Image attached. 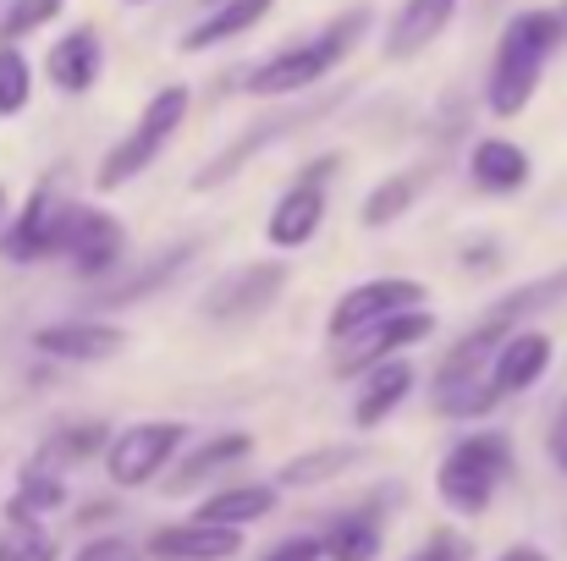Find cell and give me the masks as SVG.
<instances>
[{"label":"cell","mask_w":567,"mask_h":561,"mask_svg":"<svg viewBox=\"0 0 567 561\" xmlns=\"http://www.w3.org/2000/svg\"><path fill=\"white\" fill-rule=\"evenodd\" d=\"M11 209H17V204H11V187L0 183V242H6V226H11Z\"/></svg>","instance_id":"obj_36"},{"label":"cell","mask_w":567,"mask_h":561,"mask_svg":"<svg viewBox=\"0 0 567 561\" xmlns=\"http://www.w3.org/2000/svg\"><path fill=\"white\" fill-rule=\"evenodd\" d=\"M557 11H563V22H567V0H563V6H557Z\"/></svg>","instance_id":"obj_38"},{"label":"cell","mask_w":567,"mask_h":561,"mask_svg":"<svg viewBox=\"0 0 567 561\" xmlns=\"http://www.w3.org/2000/svg\"><path fill=\"white\" fill-rule=\"evenodd\" d=\"M463 557H468V546H463L452 529L430 534V540H424V551H419V561H463Z\"/></svg>","instance_id":"obj_33"},{"label":"cell","mask_w":567,"mask_h":561,"mask_svg":"<svg viewBox=\"0 0 567 561\" xmlns=\"http://www.w3.org/2000/svg\"><path fill=\"white\" fill-rule=\"evenodd\" d=\"M193 253H198V242H177V248H166V253H155V264H144L133 281H122V287H111L105 298H100V309H127V303H144V298H155L166 281H177L183 270L193 264Z\"/></svg>","instance_id":"obj_25"},{"label":"cell","mask_w":567,"mask_h":561,"mask_svg":"<svg viewBox=\"0 0 567 561\" xmlns=\"http://www.w3.org/2000/svg\"><path fill=\"white\" fill-rule=\"evenodd\" d=\"M430 183V172H385L375 187H370V198H364V209H359V226L364 231H380V226H396L413 204H419V193Z\"/></svg>","instance_id":"obj_22"},{"label":"cell","mask_w":567,"mask_h":561,"mask_svg":"<svg viewBox=\"0 0 567 561\" xmlns=\"http://www.w3.org/2000/svg\"><path fill=\"white\" fill-rule=\"evenodd\" d=\"M183 440H188V424H177V418H144V424L116 429L100 457H105V474H111L116 490H144V485H155L166 474V463L183 451Z\"/></svg>","instance_id":"obj_5"},{"label":"cell","mask_w":567,"mask_h":561,"mask_svg":"<svg viewBox=\"0 0 567 561\" xmlns=\"http://www.w3.org/2000/svg\"><path fill=\"white\" fill-rule=\"evenodd\" d=\"M359 446H315V451H298L292 463H281V474H276V485L281 490H320V485H331V479H342L348 468H359Z\"/></svg>","instance_id":"obj_24"},{"label":"cell","mask_w":567,"mask_h":561,"mask_svg":"<svg viewBox=\"0 0 567 561\" xmlns=\"http://www.w3.org/2000/svg\"><path fill=\"white\" fill-rule=\"evenodd\" d=\"M127 6H150V0H127Z\"/></svg>","instance_id":"obj_39"},{"label":"cell","mask_w":567,"mask_h":561,"mask_svg":"<svg viewBox=\"0 0 567 561\" xmlns=\"http://www.w3.org/2000/svg\"><path fill=\"white\" fill-rule=\"evenodd\" d=\"M331 172H337V155L315 160L298 183L276 198V209H270V220H265L270 248H287V253H292V248H309V242H315V231L326 226V183H331Z\"/></svg>","instance_id":"obj_10"},{"label":"cell","mask_w":567,"mask_h":561,"mask_svg":"<svg viewBox=\"0 0 567 561\" xmlns=\"http://www.w3.org/2000/svg\"><path fill=\"white\" fill-rule=\"evenodd\" d=\"M419 303H430V287L413 281V276H375V281H359V287H348V292L331 303V314H326V336H331V342H353L359 331L380 325L385 314H396V309H419Z\"/></svg>","instance_id":"obj_8"},{"label":"cell","mask_w":567,"mask_h":561,"mask_svg":"<svg viewBox=\"0 0 567 561\" xmlns=\"http://www.w3.org/2000/svg\"><path fill=\"white\" fill-rule=\"evenodd\" d=\"M270 11H276V0H215L188 33H183V55H204V50H215V44H231V39L254 33Z\"/></svg>","instance_id":"obj_18"},{"label":"cell","mask_w":567,"mask_h":561,"mask_svg":"<svg viewBox=\"0 0 567 561\" xmlns=\"http://www.w3.org/2000/svg\"><path fill=\"white\" fill-rule=\"evenodd\" d=\"M100 72H105V44H100V33L89 22L66 28L44 55V77H50L55 94H89L100 83Z\"/></svg>","instance_id":"obj_15"},{"label":"cell","mask_w":567,"mask_h":561,"mask_svg":"<svg viewBox=\"0 0 567 561\" xmlns=\"http://www.w3.org/2000/svg\"><path fill=\"white\" fill-rule=\"evenodd\" d=\"M61 6H66V0H11V6L0 11V44H17V39L50 28V22L61 17Z\"/></svg>","instance_id":"obj_30"},{"label":"cell","mask_w":567,"mask_h":561,"mask_svg":"<svg viewBox=\"0 0 567 561\" xmlns=\"http://www.w3.org/2000/svg\"><path fill=\"white\" fill-rule=\"evenodd\" d=\"M105 440H111V429H105V424H94V418H83V424L55 429V435L39 446V457H33V463H44V468L66 474V468H78V463L100 457V451H105Z\"/></svg>","instance_id":"obj_27"},{"label":"cell","mask_w":567,"mask_h":561,"mask_svg":"<svg viewBox=\"0 0 567 561\" xmlns=\"http://www.w3.org/2000/svg\"><path fill=\"white\" fill-rule=\"evenodd\" d=\"M28 347L55 364H105L127 347V331L111 320H50L28 336Z\"/></svg>","instance_id":"obj_13"},{"label":"cell","mask_w":567,"mask_h":561,"mask_svg":"<svg viewBox=\"0 0 567 561\" xmlns=\"http://www.w3.org/2000/svg\"><path fill=\"white\" fill-rule=\"evenodd\" d=\"M61 193L55 183H39L17 209H11V226H6V242H0V259L6 264H44L55 259V231H61Z\"/></svg>","instance_id":"obj_11"},{"label":"cell","mask_w":567,"mask_h":561,"mask_svg":"<svg viewBox=\"0 0 567 561\" xmlns=\"http://www.w3.org/2000/svg\"><path fill=\"white\" fill-rule=\"evenodd\" d=\"M452 17H457V0H402L396 17H391V28H385V39H380L385 61H413V55H424V50L452 28Z\"/></svg>","instance_id":"obj_16"},{"label":"cell","mask_w":567,"mask_h":561,"mask_svg":"<svg viewBox=\"0 0 567 561\" xmlns=\"http://www.w3.org/2000/svg\"><path fill=\"white\" fill-rule=\"evenodd\" d=\"M270 512H276V485H231V490L204 496L193 518L226 523V529H248V523H259V518H270Z\"/></svg>","instance_id":"obj_23"},{"label":"cell","mask_w":567,"mask_h":561,"mask_svg":"<svg viewBox=\"0 0 567 561\" xmlns=\"http://www.w3.org/2000/svg\"><path fill=\"white\" fill-rule=\"evenodd\" d=\"M33 100V61L17 44H0V122L22 116Z\"/></svg>","instance_id":"obj_29"},{"label":"cell","mask_w":567,"mask_h":561,"mask_svg":"<svg viewBox=\"0 0 567 561\" xmlns=\"http://www.w3.org/2000/svg\"><path fill=\"white\" fill-rule=\"evenodd\" d=\"M567 44V22L557 6H524L507 17L502 39H496V61H491V77H485V105L491 116L513 122L535 105L540 94V77L551 66V55Z\"/></svg>","instance_id":"obj_1"},{"label":"cell","mask_w":567,"mask_h":561,"mask_svg":"<svg viewBox=\"0 0 567 561\" xmlns=\"http://www.w3.org/2000/svg\"><path fill=\"white\" fill-rule=\"evenodd\" d=\"M430 331H435V314L419 303V309H396V314H385L380 325L370 331H359L353 342H342L348 353L337 359V374H364L385 364V359H396V353H408V347H419V342H430Z\"/></svg>","instance_id":"obj_12"},{"label":"cell","mask_w":567,"mask_h":561,"mask_svg":"<svg viewBox=\"0 0 567 561\" xmlns=\"http://www.w3.org/2000/svg\"><path fill=\"white\" fill-rule=\"evenodd\" d=\"M337 105V94H326V100H309V105H292V111H276V116H265V122H254V127H243L215 160H204V172H193V193H209V187H226L237 172H248V160H259L270 144H281V138H292V133H303L309 122H320L326 111Z\"/></svg>","instance_id":"obj_7"},{"label":"cell","mask_w":567,"mask_h":561,"mask_svg":"<svg viewBox=\"0 0 567 561\" xmlns=\"http://www.w3.org/2000/svg\"><path fill=\"white\" fill-rule=\"evenodd\" d=\"M320 557H326V561H375L380 557V518H375V507L337 518V523L320 534Z\"/></svg>","instance_id":"obj_26"},{"label":"cell","mask_w":567,"mask_h":561,"mask_svg":"<svg viewBox=\"0 0 567 561\" xmlns=\"http://www.w3.org/2000/svg\"><path fill=\"white\" fill-rule=\"evenodd\" d=\"M413 364L396 353V359H385V364H375V370H364V391H359V402H353V424L359 429H375V424H385L402 402H408V391H413Z\"/></svg>","instance_id":"obj_20"},{"label":"cell","mask_w":567,"mask_h":561,"mask_svg":"<svg viewBox=\"0 0 567 561\" xmlns=\"http://www.w3.org/2000/svg\"><path fill=\"white\" fill-rule=\"evenodd\" d=\"M259 561H326V557H320V540H315V534H292V540L270 546Z\"/></svg>","instance_id":"obj_32"},{"label":"cell","mask_w":567,"mask_h":561,"mask_svg":"<svg viewBox=\"0 0 567 561\" xmlns=\"http://www.w3.org/2000/svg\"><path fill=\"white\" fill-rule=\"evenodd\" d=\"M496 561H551L546 551H535V546H513L507 557H496Z\"/></svg>","instance_id":"obj_35"},{"label":"cell","mask_w":567,"mask_h":561,"mask_svg":"<svg viewBox=\"0 0 567 561\" xmlns=\"http://www.w3.org/2000/svg\"><path fill=\"white\" fill-rule=\"evenodd\" d=\"M546 370H551V336L518 325V331H507L496 342V353L485 364V380H491L496 396H518V391H535L546 380Z\"/></svg>","instance_id":"obj_14"},{"label":"cell","mask_w":567,"mask_h":561,"mask_svg":"<svg viewBox=\"0 0 567 561\" xmlns=\"http://www.w3.org/2000/svg\"><path fill=\"white\" fill-rule=\"evenodd\" d=\"M287 281H292V270L281 259H248V264L226 270L220 281H209V292L198 298V309L209 320H248V314H265L281 298Z\"/></svg>","instance_id":"obj_9"},{"label":"cell","mask_w":567,"mask_h":561,"mask_svg":"<svg viewBox=\"0 0 567 561\" xmlns=\"http://www.w3.org/2000/svg\"><path fill=\"white\" fill-rule=\"evenodd\" d=\"M150 551L161 561H231V557H243V529L188 518V523L155 529V534H150Z\"/></svg>","instance_id":"obj_17"},{"label":"cell","mask_w":567,"mask_h":561,"mask_svg":"<svg viewBox=\"0 0 567 561\" xmlns=\"http://www.w3.org/2000/svg\"><path fill=\"white\" fill-rule=\"evenodd\" d=\"M254 451V435H243V429H220V435H209V440H198L188 457L177 463V474L166 479V490L172 496H188L198 490L209 474H220V468H231V463H243Z\"/></svg>","instance_id":"obj_21"},{"label":"cell","mask_w":567,"mask_h":561,"mask_svg":"<svg viewBox=\"0 0 567 561\" xmlns=\"http://www.w3.org/2000/svg\"><path fill=\"white\" fill-rule=\"evenodd\" d=\"M61 507H66V479L55 468H44V463H28L17 474V496H11L6 518H50Z\"/></svg>","instance_id":"obj_28"},{"label":"cell","mask_w":567,"mask_h":561,"mask_svg":"<svg viewBox=\"0 0 567 561\" xmlns=\"http://www.w3.org/2000/svg\"><path fill=\"white\" fill-rule=\"evenodd\" d=\"M204 6H215V0H204Z\"/></svg>","instance_id":"obj_40"},{"label":"cell","mask_w":567,"mask_h":561,"mask_svg":"<svg viewBox=\"0 0 567 561\" xmlns=\"http://www.w3.org/2000/svg\"><path fill=\"white\" fill-rule=\"evenodd\" d=\"M72 561H144V551H138L133 540H122V534H100V540H89Z\"/></svg>","instance_id":"obj_31"},{"label":"cell","mask_w":567,"mask_h":561,"mask_svg":"<svg viewBox=\"0 0 567 561\" xmlns=\"http://www.w3.org/2000/svg\"><path fill=\"white\" fill-rule=\"evenodd\" d=\"M546 451H551V463L567 474V402L557 407V418H551V435H546Z\"/></svg>","instance_id":"obj_34"},{"label":"cell","mask_w":567,"mask_h":561,"mask_svg":"<svg viewBox=\"0 0 567 561\" xmlns=\"http://www.w3.org/2000/svg\"><path fill=\"white\" fill-rule=\"evenodd\" d=\"M188 105H193L188 83H166V89H155V94L144 100L138 122L105 149V160H100V172H94V187H100V193H116V187L138 183V177L166 155V144L183 133Z\"/></svg>","instance_id":"obj_3"},{"label":"cell","mask_w":567,"mask_h":561,"mask_svg":"<svg viewBox=\"0 0 567 561\" xmlns=\"http://www.w3.org/2000/svg\"><path fill=\"white\" fill-rule=\"evenodd\" d=\"M55 259H66L83 281H105L127 259V226L100 204H66L55 231Z\"/></svg>","instance_id":"obj_6"},{"label":"cell","mask_w":567,"mask_h":561,"mask_svg":"<svg viewBox=\"0 0 567 561\" xmlns=\"http://www.w3.org/2000/svg\"><path fill=\"white\" fill-rule=\"evenodd\" d=\"M468 177L485 187V193H524L529 177H535V160L513 138H480L468 149Z\"/></svg>","instance_id":"obj_19"},{"label":"cell","mask_w":567,"mask_h":561,"mask_svg":"<svg viewBox=\"0 0 567 561\" xmlns=\"http://www.w3.org/2000/svg\"><path fill=\"white\" fill-rule=\"evenodd\" d=\"M370 22H375L370 6H348V11L331 17L320 33L270 50V55L248 72V94H254V100H298V94L320 89V83L359 50V39L370 33Z\"/></svg>","instance_id":"obj_2"},{"label":"cell","mask_w":567,"mask_h":561,"mask_svg":"<svg viewBox=\"0 0 567 561\" xmlns=\"http://www.w3.org/2000/svg\"><path fill=\"white\" fill-rule=\"evenodd\" d=\"M507 479H513V440L502 429H474V435L452 440V451L441 457L435 496L446 501V512L480 518Z\"/></svg>","instance_id":"obj_4"},{"label":"cell","mask_w":567,"mask_h":561,"mask_svg":"<svg viewBox=\"0 0 567 561\" xmlns=\"http://www.w3.org/2000/svg\"><path fill=\"white\" fill-rule=\"evenodd\" d=\"M33 561H55V546H50V551H39V557H33Z\"/></svg>","instance_id":"obj_37"}]
</instances>
